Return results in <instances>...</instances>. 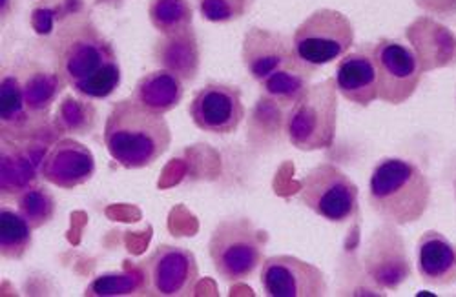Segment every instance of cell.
I'll use <instances>...</instances> for the list:
<instances>
[{
    "label": "cell",
    "mask_w": 456,
    "mask_h": 297,
    "mask_svg": "<svg viewBox=\"0 0 456 297\" xmlns=\"http://www.w3.org/2000/svg\"><path fill=\"white\" fill-rule=\"evenodd\" d=\"M59 77L88 99H106L121 84V66L111 44L90 20H75L59 33Z\"/></svg>",
    "instance_id": "cell-1"
},
{
    "label": "cell",
    "mask_w": 456,
    "mask_h": 297,
    "mask_svg": "<svg viewBox=\"0 0 456 297\" xmlns=\"http://www.w3.org/2000/svg\"><path fill=\"white\" fill-rule=\"evenodd\" d=\"M102 140L118 165L126 170H141L165 156L172 132L163 114L146 109L130 97L111 106Z\"/></svg>",
    "instance_id": "cell-2"
},
{
    "label": "cell",
    "mask_w": 456,
    "mask_h": 297,
    "mask_svg": "<svg viewBox=\"0 0 456 297\" xmlns=\"http://www.w3.org/2000/svg\"><path fill=\"white\" fill-rule=\"evenodd\" d=\"M369 205L378 217L396 227L420 221L431 205V184L414 163L386 157L369 181Z\"/></svg>",
    "instance_id": "cell-3"
},
{
    "label": "cell",
    "mask_w": 456,
    "mask_h": 297,
    "mask_svg": "<svg viewBox=\"0 0 456 297\" xmlns=\"http://www.w3.org/2000/svg\"><path fill=\"white\" fill-rule=\"evenodd\" d=\"M338 88L336 81L309 86L290 106L287 116V135L301 152L329 150L336 140Z\"/></svg>",
    "instance_id": "cell-4"
},
{
    "label": "cell",
    "mask_w": 456,
    "mask_h": 297,
    "mask_svg": "<svg viewBox=\"0 0 456 297\" xmlns=\"http://www.w3.org/2000/svg\"><path fill=\"white\" fill-rule=\"evenodd\" d=\"M265 243L267 236L257 230L250 219H223L214 229L208 243V253L217 276L224 283L247 281L265 261Z\"/></svg>",
    "instance_id": "cell-5"
},
{
    "label": "cell",
    "mask_w": 456,
    "mask_h": 297,
    "mask_svg": "<svg viewBox=\"0 0 456 297\" xmlns=\"http://www.w3.org/2000/svg\"><path fill=\"white\" fill-rule=\"evenodd\" d=\"M299 201L329 222H349L360 213V192L349 175L332 163H322L299 179Z\"/></svg>",
    "instance_id": "cell-6"
},
{
    "label": "cell",
    "mask_w": 456,
    "mask_h": 297,
    "mask_svg": "<svg viewBox=\"0 0 456 297\" xmlns=\"http://www.w3.org/2000/svg\"><path fill=\"white\" fill-rule=\"evenodd\" d=\"M354 44V28L347 15L323 8L303 20L294 35V55L309 66H323L347 55Z\"/></svg>",
    "instance_id": "cell-7"
},
{
    "label": "cell",
    "mask_w": 456,
    "mask_h": 297,
    "mask_svg": "<svg viewBox=\"0 0 456 297\" xmlns=\"http://www.w3.org/2000/svg\"><path fill=\"white\" fill-rule=\"evenodd\" d=\"M142 290L154 297L194 295L200 267L194 253L174 245H159L139 265Z\"/></svg>",
    "instance_id": "cell-8"
},
{
    "label": "cell",
    "mask_w": 456,
    "mask_h": 297,
    "mask_svg": "<svg viewBox=\"0 0 456 297\" xmlns=\"http://www.w3.org/2000/svg\"><path fill=\"white\" fill-rule=\"evenodd\" d=\"M372 57L378 73V99L393 106L407 102L424 76L412 48L395 39H382L372 48Z\"/></svg>",
    "instance_id": "cell-9"
},
{
    "label": "cell",
    "mask_w": 456,
    "mask_h": 297,
    "mask_svg": "<svg viewBox=\"0 0 456 297\" xmlns=\"http://www.w3.org/2000/svg\"><path fill=\"white\" fill-rule=\"evenodd\" d=\"M261 286L269 297L327 295L325 274L294 255H273L261 263Z\"/></svg>",
    "instance_id": "cell-10"
},
{
    "label": "cell",
    "mask_w": 456,
    "mask_h": 297,
    "mask_svg": "<svg viewBox=\"0 0 456 297\" xmlns=\"http://www.w3.org/2000/svg\"><path fill=\"white\" fill-rule=\"evenodd\" d=\"M363 267L370 281L386 290L398 288L411 276L405 243L393 222H386L384 227L370 234L363 255Z\"/></svg>",
    "instance_id": "cell-11"
},
{
    "label": "cell",
    "mask_w": 456,
    "mask_h": 297,
    "mask_svg": "<svg viewBox=\"0 0 456 297\" xmlns=\"http://www.w3.org/2000/svg\"><path fill=\"white\" fill-rule=\"evenodd\" d=\"M188 111L201 132L214 135L234 133L245 117L241 92L221 83H210L201 88L190 102Z\"/></svg>",
    "instance_id": "cell-12"
},
{
    "label": "cell",
    "mask_w": 456,
    "mask_h": 297,
    "mask_svg": "<svg viewBox=\"0 0 456 297\" xmlns=\"http://www.w3.org/2000/svg\"><path fill=\"white\" fill-rule=\"evenodd\" d=\"M41 173L53 187L73 190L95 175V159L88 146L73 139H62L45 157Z\"/></svg>",
    "instance_id": "cell-13"
},
{
    "label": "cell",
    "mask_w": 456,
    "mask_h": 297,
    "mask_svg": "<svg viewBox=\"0 0 456 297\" xmlns=\"http://www.w3.org/2000/svg\"><path fill=\"white\" fill-rule=\"evenodd\" d=\"M241 57L250 77L263 83L294 59L292 39L271 29L252 28L243 39Z\"/></svg>",
    "instance_id": "cell-14"
},
{
    "label": "cell",
    "mask_w": 456,
    "mask_h": 297,
    "mask_svg": "<svg viewBox=\"0 0 456 297\" xmlns=\"http://www.w3.org/2000/svg\"><path fill=\"white\" fill-rule=\"evenodd\" d=\"M405 36L424 73L456 64V36L438 20L428 15L418 17L407 26Z\"/></svg>",
    "instance_id": "cell-15"
},
{
    "label": "cell",
    "mask_w": 456,
    "mask_h": 297,
    "mask_svg": "<svg viewBox=\"0 0 456 297\" xmlns=\"http://www.w3.org/2000/svg\"><path fill=\"white\" fill-rule=\"evenodd\" d=\"M336 88L349 102L367 108L378 99V73L372 52L358 50L341 57L336 66Z\"/></svg>",
    "instance_id": "cell-16"
},
{
    "label": "cell",
    "mask_w": 456,
    "mask_h": 297,
    "mask_svg": "<svg viewBox=\"0 0 456 297\" xmlns=\"http://www.w3.org/2000/svg\"><path fill=\"white\" fill-rule=\"evenodd\" d=\"M416 269L422 281L431 286L456 283V248L444 234L426 232L416 246Z\"/></svg>",
    "instance_id": "cell-17"
},
{
    "label": "cell",
    "mask_w": 456,
    "mask_h": 297,
    "mask_svg": "<svg viewBox=\"0 0 456 297\" xmlns=\"http://www.w3.org/2000/svg\"><path fill=\"white\" fill-rule=\"evenodd\" d=\"M154 57L163 69L174 73L183 83L194 81L201 64V52L194 29L190 28L174 35H161L154 48Z\"/></svg>",
    "instance_id": "cell-18"
},
{
    "label": "cell",
    "mask_w": 456,
    "mask_h": 297,
    "mask_svg": "<svg viewBox=\"0 0 456 297\" xmlns=\"http://www.w3.org/2000/svg\"><path fill=\"white\" fill-rule=\"evenodd\" d=\"M183 97L184 83L163 68L144 76L132 93L135 102L163 116L172 111L183 100Z\"/></svg>",
    "instance_id": "cell-19"
},
{
    "label": "cell",
    "mask_w": 456,
    "mask_h": 297,
    "mask_svg": "<svg viewBox=\"0 0 456 297\" xmlns=\"http://www.w3.org/2000/svg\"><path fill=\"white\" fill-rule=\"evenodd\" d=\"M314 71H316L314 66L305 64L294 55V59L285 68L276 71L274 76H271L261 84H263V90L269 93V97L274 102L292 106L301 97V93L311 86L309 81L314 76Z\"/></svg>",
    "instance_id": "cell-20"
},
{
    "label": "cell",
    "mask_w": 456,
    "mask_h": 297,
    "mask_svg": "<svg viewBox=\"0 0 456 297\" xmlns=\"http://www.w3.org/2000/svg\"><path fill=\"white\" fill-rule=\"evenodd\" d=\"M31 225L19 212L3 208L0 212V253L8 261H19L31 246Z\"/></svg>",
    "instance_id": "cell-21"
},
{
    "label": "cell",
    "mask_w": 456,
    "mask_h": 297,
    "mask_svg": "<svg viewBox=\"0 0 456 297\" xmlns=\"http://www.w3.org/2000/svg\"><path fill=\"white\" fill-rule=\"evenodd\" d=\"M148 19L161 35H174L192 28L194 10L190 0H150Z\"/></svg>",
    "instance_id": "cell-22"
},
{
    "label": "cell",
    "mask_w": 456,
    "mask_h": 297,
    "mask_svg": "<svg viewBox=\"0 0 456 297\" xmlns=\"http://www.w3.org/2000/svg\"><path fill=\"white\" fill-rule=\"evenodd\" d=\"M19 212L33 230H39L53 219L55 199L45 187H28L19 196Z\"/></svg>",
    "instance_id": "cell-23"
},
{
    "label": "cell",
    "mask_w": 456,
    "mask_h": 297,
    "mask_svg": "<svg viewBox=\"0 0 456 297\" xmlns=\"http://www.w3.org/2000/svg\"><path fill=\"white\" fill-rule=\"evenodd\" d=\"M254 0H200V10L205 20L232 22L247 15Z\"/></svg>",
    "instance_id": "cell-24"
},
{
    "label": "cell",
    "mask_w": 456,
    "mask_h": 297,
    "mask_svg": "<svg viewBox=\"0 0 456 297\" xmlns=\"http://www.w3.org/2000/svg\"><path fill=\"white\" fill-rule=\"evenodd\" d=\"M57 86L59 79L55 76H48V73H39V76L31 77L24 88L26 104L31 109H45L55 97Z\"/></svg>",
    "instance_id": "cell-25"
},
{
    "label": "cell",
    "mask_w": 456,
    "mask_h": 297,
    "mask_svg": "<svg viewBox=\"0 0 456 297\" xmlns=\"http://www.w3.org/2000/svg\"><path fill=\"white\" fill-rule=\"evenodd\" d=\"M24 93L20 84L17 83V79L13 77H6L3 81V121H12L17 119L19 116H22L24 109Z\"/></svg>",
    "instance_id": "cell-26"
},
{
    "label": "cell",
    "mask_w": 456,
    "mask_h": 297,
    "mask_svg": "<svg viewBox=\"0 0 456 297\" xmlns=\"http://www.w3.org/2000/svg\"><path fill=\"white\" fill-rule=\"evenodd\" d=\"M134 281L126 276H102L92 286L88 293L94 295H118V293H132Z\"/></svg>",
    "instance_id": "cell-27"
},
{
    "label": "cell",
    "mask_w": 456,
    "mask_h": 297,
    "mask_svg": "<svg viewBox=\"0 0 456 297\" xmlns=\"http://www.w3.org/2000/svg\"><path fill=\"white\" fill-rule=\"evenodd\" d=\"M454 189H456V182H454Z\"/></svg>",
    "instance_id": "cell-28"
}]
</instances>
